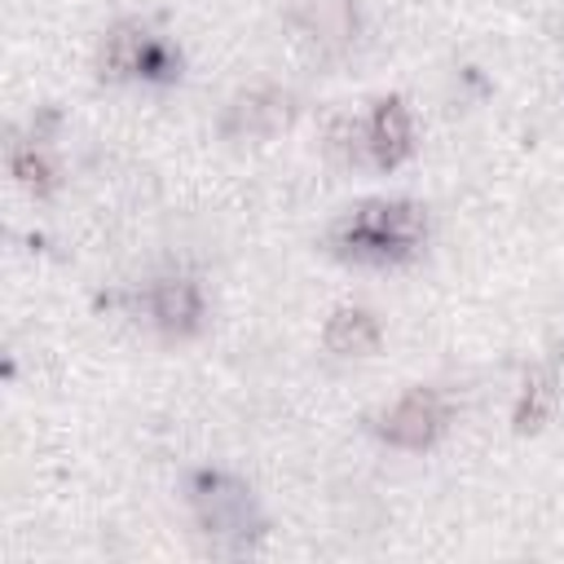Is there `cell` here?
Returning a JSON list of instances; mask_svg holds the SVG:
<instances>
[{
    "label": "cell",
    "mask_w": 564,
    "mask_h": 564,
    "mask_svg": "<svg viewBox=\"0 0 564 564\" xmlns=\"http://www.w3.org/2000/svg\"><path fill=\"white\" fill-rule=\"evenodd\" d=\"M427 220L410 198H366L330 225V251L357 264H397L423 247Z\"/></svg>",
    "instance_id": "obj_1"
},
{
    "label": "cell",
    "mask_w": 564,
    "mask_h": 564,
    "mask_svg": "<svg viewBox=\"0 0 564 564\" xmlns=\"http://www.w3.org/2000/svg\"><path fill=\"white\" fill-rule=\"evenodd\" d=\"M189 502L198 516V529L216 542H225V551H247V542L260 533V516H256V498L242 480L225 476V471H203L189 485Z\"/></svg>",
    "instance_id": "obj_2"
},
{
    "label": "cell",
    "mask_w": 564,
    "mask_h": 564,
    "mask_svg": "<svg viewBox=\"0 0 564 564\" xmlns=\"http://www.w3.org/2000/svg\"><path fill=\"white\" fill-rule=\"evenodd\" d=\"M449 423V405L436 388H410L379 414V436L397 449H427Z\"/></svg>",
    "instance_id": "obj_3"
},
{
    "label": "cell",
    "mask_w": 564,
    "mask_h": 564,
    "mask_svg": "<svg viewBox=\"0 0 564 564\" xmlns=\"http://www.w3.org/2000/svg\"><path fill=\"white\" fill-rule=\"evenodd\" d=\"M291 26L317 53H344L357 40V0H291Z\"/></svg>",
    "instance_id": "obj_4"
},
{
    "label": "cell",
    "mask_w": 564,
    "mask_h": 564,
    "mask_svg": "<svg viewBox=\"0 0 564 564\" xmlns=\"http://www.w3.org/2000/svg\"><path fill=\"white\" fill-rule=\"evenodd\" d=\"M154 66H159V48H154L150 31H145L137 18L115 22V26L106 31V40H101V48H97V75H101V79L123 84V79L145 75V70H154Z\"/></svg>",
    "instance_id": "obj_5"
},
{
    "label": "cell",
    "mask_w": 564,
    "mask_h": 564,
    "mask_svg": "<svg viewBox=\"0 0 564 564\" xmlns=\"http://www.w3.org/2000/svg\"><path fill=\"white\" fill-rule=\"evenodd\" d=\"M286 123H291V97L282 88H251L229 101L220 128H225V137L256 141V137H273Z\"/></svg>",
    "instance_id": "obj_6"
},
{
    "label": "cell",
    "mask_w": 564,
    "mask_h": 564,
    "mask_svg": "<svg viewBox=\"0 0 564 564\" xmlns=\"http://www.w3.org/2000/svg\"><path fill=\"white\" fill-rule=\"evenodd\" d=\"M366 150H370V163H379V167H397V163L410 159L414 123H410V110H405L401 97L375 101V110L366 119Z\"/></svg>",
    "instance_id": "obj_7"
},
{
    "label": "cell",
    "mask_w": 564,
    "mask_h": 564,
    "mask_svg": "<svg viewBox=\"0 0 564 564\" xmlns=\"http://www.w3.org/2000/svg\"><path fill=\"white\" fill-rule=\"evenodd\" d=\"M150 313L167 335H194L203 326V295L189 278H163L150 286Z\"/></svg>",
    "instance_id": "obj_8"
},
{
    "label": "cell",
    "mask_w": 564,
    "mask_h": 564,
    "mask_svg": "<svg viewBox=\"0 0 564 564\" xmlns=\"http://www.w3.org/2000/svg\"><path fill=\"white\" fill-rule=\"evenodd\" d=\"M322 344L335 352V357H366L379 348V322L370 308H335L326 317V330H322Z\"/></svg>",
    "instance_id": "obj_9"
},
{
    "label": "cell",
    "mask_w": 564,
    "mask_h": 564,
    "mask_svg": "<svg viewBox=\"0 0 564 564\" xmlns=\"http://www.w3.org/2000/svg\"><path fill=\"white\" fill-rule=\"evenodd\" d=\"M555 397H560V392H555V370L529 375L524 388H520V401H516V432H538V427L551 419Z\"/></svg>",
    "instance_id": "obj_10"
},
{
    "label": "cell",
    "mask_w": 564,
    "mask_h": 564,
    "mask_svg": "<svg viewBox=\"0 0 564 564\" xmlns=\"http://www.w3.org/2000/svg\"><path fill=\"white\" fill-rule=\"evenodd\" d=\"M9 167H13V176H18L31 194H48V189L57 185V167H53V159L44 154V145H35V141H18V145L9 150Z\"/></svg>",
    "instance_id": "obj_11"
},
{
    "label": "cell",
    "mask_w": 564,
    "mask_h": 564,
    "mask_svg": "<svg viewBox=\"0 0 564 564\" xmlns=\"http://www.w3.org/2000/svg\"><path fill=\"white\" fill-rule=\"evenodd\" d=\"M326 150L339 154L344 163H361V159H370V150H366V128H361L352 115H339V119L326 128Z\"/></svg>",
    "instance_id": "obj_12"
}]
</instances>
